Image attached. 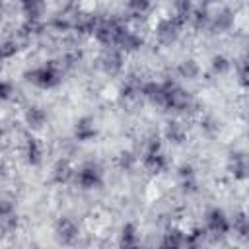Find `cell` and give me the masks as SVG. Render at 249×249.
Segmentation results:
<instances>
[{
	"instance_id": "6da1fadb",
	"label": "cell",
	"mask_w": 249,
	"mask_h": 249,
	"mask_svg": "<svg viewBox=\"0 0 249 249\" xmlns=\"http://www.w3.org/2000/svg\"><path fill=\"white\" fill-rule=\"evenodd\" d=\"M25 78H27V82L35 84L37 88L51 89V88L60 84V70H58V66L54 62H47L43 66L33 68L31 72H27Z\"/></svg>"
},
{
	"instance_id": "7a4b0ae2",
	"label": "cell",
	"mask_w": 249,
	"mask_h": 249,
	"mask_svg": "<svg viewBox=\"0 0 249 249\" xmlns=\"http://www.w3.org/2000/svg\"><path fill=\"white\" fill-rule=\"evenodd\" d=\"M121 29H123V23L117 21V19H113V18H109V19H97V25L93 29V35H95V39L101 45L115 47Z\"/></svg>"
},
{
	"instance_id": "3957f363",
	"label": "cell",
	"mask_w": 249,
	"mask_h": 249,
	"mask_svg": "<svg viewBox=\"0 0 249 249\" xmlns=\"http://www.w3.org/2000/svg\"><path fill=\"white\" fill-rule=\"evenodd\" d=\"M167 86V95H165V109H173V111H187L193 107V97L189 91H185L183 88H179L173 82H165Z\"/></svg>"
},
{
	"instance_id": "277c9868",
	"label": "cell",
	"mask_w": 249,
	"mask_h": 249,
	"mask_svg": "<svg viewBox=\"0 0 249 249\" xmlns=\"http://www.w3.org/2000/svg\"><path fill=\"white\" fill-rule=\"evenodd\" d=\"M181 27H183V23H179L173 16L163 18L156 25V37H158V41L161 45H171V43L177 41V37L181 33Z\"/></svg>"
},
{
	"instance_id": "5b68a950",
	"label": "cell",
	"mask_w": 249,
	"mask_h": 249,
	"mask_svg": "<svg viewBox=\"0 0 249 249\" xmlns=\"http://www.w3.org/2000/svg\"><path fill=\"white\" fill-rule=\"evenodd\" d=\"M76 183H78L80 189H84V191L97 189V187H101V183H103V175H101V171H99L97 165L88 163V165H84V167L76 173Z\"/></svg>"
},
{
	"instance_id": "8992f818",
	"label": "cell",
	"mask_w": 249,
	"mask_h": 249,
	"mask_svg": "<svg viewBox=\"0 0 249 249\" xmlns=\"http://www.w3.org/2000/svg\"><path fill=\"white\" fill-rule=\"evenodd\" d=\"M99 66L109 76L119 74L121 68H123V51H119L117 47H107L105 53L99 58Z\"/></svg>"
},
{
	"instance_id": "52a82bcc",
	"label": "cell",
	"mask_w": 249,
	"mask_h": 249,
	"mask_svg": "<svg viewBox=\"0 0 249 249\" xmlns=\"http://www.w3.org/2000/svg\"><path fill=\"white\" fill-rule=\"evenodd\" d=\"M140 93L154 105L165 107V95H167V86L165 82H148L140 88Z\"/></svg>"
},
{
	"instance_id": "ba28073f",
	"label": "cell",
	"mask_w": 249,
	"mask_h": 249,
	"mask_svg": "<svg viewBox=\"0 0 249 249\" xmlns=\"http://www.w3.org/2000/svg\"><path fill=\"white\" fill-rule=\"evenodd\" d=\"M230 228H231V224H230L228 216H226L220 208H214V210L208 212L206 230H208L210 233H214V235H224V233L230 231Z\"/></svg>"
},
{
	"instance_id": "9c48e42d",
	"label": "cell",
	"mask_w": 249,
	"mask_h": 249,
	"mask_svg": "<svg viewBox=\"0 0 249 249\" xmlns=\"http://www.w3.org/2000/svg\"><path fill=\"white\" fill-rule=\"evenodd\" d=\"M142 37L138 35V33H134V31H130L126 25H123V29H121V33H119V37H117V43H115V47L119 49V51H123V53H132V51H138L140 47H142Z\"/></svg>"
},
{
	"instance_id": "30bf717a",
	"label": "cell",
	"mask_w": 249,
	"mask_h": 249,
	"mask_svg": "<svg viewBox=\"0 0 249 249\" xmlns=\"http://www.w3.org/2000/svg\"><path fill=\"white\" fill-rule=\"evenodd\" d=\"M78 233H80V230H78V226H76L74 220H70V218H60V220L56 222V237H58L60 243H66V245L74 243V241L78 239Z\"/></svg>"
},
{
	"instance_id": "8fae6325",
	"label": "cell",
	"mask_w": 249,
	"mask_h": 249,
	"mask_svg": "<svg viewBox=\"0 0 249 249\" xmlns=\"http://www.w3.org/2000/svg\"><path fill=\"white\" fill-rule=\"evenodd\" d=\"M19 4H21V12L25 19L41 21L47 12V0H19Z\"/></svg>"
},
{
	"instance_id": "7c38bea8",
	"label": "cell",
	"mask_w": 249,
	"mask_h": 249,
	"mask_svg": "<svg viewBox=\"0 0 249 249\" xmlns=\"http://www.w3.org/2000/svg\"><path fill=\"white\" fill-rule=\"evenodd\" d=\"M97 134V128H95V123L91 117H82L76 121V126H74V136L80 140V142H88V140H93Z\"/></svg>"
},
{
	"instance_id": "4fadbf2b",
	"label": "cell",
	"mask_w": 249,
	"mask_h": 249,
	"mask_svg": "<svg viewBox=\"0 0 249 249\" xmlns=\"http://www.w3.org/2000/svg\"><path fill=\"white\" fill-rule=\"evenodd\" d=\"M142 165H144V169H146L148 173L158 175V173L165 171L167 160H165V156L161 154V150H160V152H146V154H144V160H142Z\"/></svg>"
},
{
	"instance_id": "5bb4252c",
	"label": "cell",
	"mask_w": 249,
	"mask_h": 249,
	"mask_svg": "<svg viewBox=\"0 0 249 249\" xmlns=\"http://www.w3.org/2000/svg\"><path fill=\"white\" fill-rule=\"evenodd\" d=\"M23 119H25V123H27L29 128H43V124L47 123V113L41 107H29L25 111Z\"/></svg>"
},
{
	"instance_id": "9a60e30c",
	"label": "cell",
	"mask_w": 249,
	"mask_h": 249,
	"mask_svg": "<svg viewBox=\"0 0 249 249\" xmlns=\"http://www.w3.org/2000/svg\"><path fill=\"white\" fill-rule=\"evenodd\" d=\"M41 158H43L41 144L37 142V138L29 136L27 142H25V160H27V163H31V165H39V163H41Z\"/></svg>"
},
{
	"instance_id": "2e32d148",
	"label": "cell",
	"mask_w": 249,
	"mask_h": 249,
	"mask_svg": "<svg viewBox=\"0 0 249 249\" xmlns=\"http://www.w3.org/2000/svg\"><path fill=\"white\" fill-rule=\"evenodd\" d=\"M191 12H193L191 0H173V18L179 23L185 25L189 21V18H191Z\"/></svg>"
},
{
	"instance_id": "e0dca14e",
	"label": "cell",
	"mask_w": 249,
	"mask_h": 249,
	"mask_svg": "<svg viewBox=\"0 0 249 249\" xmlns=\"http://www.w3.org/2000/svg\"><path fill=\"white\" fill-rule=\"evenodd\" d=\"M230 169L233 173V177L237 179H245L247 177V160L243 154H231L230 156Z\"/></svg>"
},
{
	"instance_id": "ac0fdd59",
	"label": "cell",
	"mask_w": 249,
	"mask_h": 249,
	"mask_svg": "<svg viewBox=\"0 0 249 249\" xmlns=\"http://www.w3.org/2000/svg\"><path fill=\"white\" fill-rule=\"evenodd\" d=\"M165 138L173 144H181L185 138H187V132H185V126L177 121H171L167 126H165Z\"/></svg>"
},
{
	"instance_id": "d6986e66",
	"label": "cell",
	"mask_w": 249,
	"mask_h": 249,
	"mask_svg": "<svg viewBox=\"0 0 249 249\" xmlns=\"http://www.w3.org/2000/svg\"><path fill=\"white\" fill-rule=\"evenodd\" d=\"M72 175H74L72 165H70L66 160H58L56 165H54V169H53V179H54L56 183H66Z\"/></svg>"
},
{
	"instance_id": "ffe728a7",
	"label": "cell",
	"mask_w": 249,
	"mask_h": 249,
	"mask_svg": "<svg viewBox=\"0 0 249 249\" xmlns=\"http://www.w3.org/2000/svg\"><path fill=\"white\" fill-rule=\"evenodd\" d=\"M177 72H179L183 78H187V80H195V78L198 76V72H200V66H198L193 58H189V60H183V62L177 66Z\"/></svg>"
},
{
	"instance_id": "44dd1931",
	"label": "cell",
	"mask_w": 249,
	"mask_h": 249,
	"mask_svg": "<svg viewBox=\"0 0 249 249\" xmlns=\"http://www.w3.org/2000/svg\"><path fill=\"white\" fill-rule=\"evenodd\" d=\"M231 23H233V12L228 10V8H224V10H222L220 14H216V18H214V29L224 31V29H230Z\"/></svg>"
},
{
	"instance_id": "7402d4cb",
	"label": "cell",
	"mask_w": 249,
	"mask_h": 249,
	"mask_svg": "<svg viewBox=\"0 0 249 249\" xmlns=\"http://www.w3.org/2000/svg\"><path fill=\"white\" fill-rule=\"evenodd\" d=\"M121 243L124 247H132L138 243V235H136V226L134 224H124L123 226V231H121Z\"/></svg>"
},
{
	"instance_id": "603a6c76",
	"label": "cell",
	"mask_w": 249,
	"mask_h": 249,
	"mask_svg": "<svg viewBox=\"0 0 249 249\" xmlns=\"http://www.w3.org/2000/svg\"><path fill=\"white\" fill-rule=\"evenodd\" d=\"M150 6H152V0H128V4H126L128 14H130L132 18L144 16V14L150 10Z\"/></svg>"
},
{
	"instance_id": "cb8c5ba5",
	"label": "cell",
	"mask_w": 249,
	"mask_h": 249,
	"mask_svg": "<svg viewBox=\"0 0 249 249\" xmlns=\"http://www.w3.org/2000/svg\"><path fill=\"white\" fill-rule=\"evenodd\" d=\"M163 245H171V247H181V245H187V235L183 233V231H179V230H171L169 233H165V237H163V241H161Z\"/></svg>"
},
{
	"instance_id": "d4e9b609",
	"label": "cell",
	"mask_w": 249,
	"mask_h": 249,
	"mask_svg": "<svg viewBox=\"0 0 249 249\" xmlns=\"http://www.w3.org/2000/svg\"><path fill=\"white\" fill-rule=\"evenodd\" d=\"M208 12L206 10H202V8H198V10H193L191 12V18H189V21H193V25L196 27V29H200V27H204L206 23H208Z\"/></svg>"
},
{
	"instance_id": "484cf974",
	"label": "cell",
	"mask_w": 249,
	"mask_h": 249,
	"mask_svg": "<svg viewBox=\"0 0 249 249\" xmlns=\"http://www.w3.org/2000/svg\"><path fill=\"white\" fill-rule=\"evenodd\" d=\"M230 68H231V62H230L226 56L218 54V56L212 58V72H214V74H226Z\"/></svg>"
},
{
	"instance_id": "4316f807",
	"label": "cell",
	"mask_w": 249,
	"mask_h": 249,
	"mask_svg": "<svg viewBox=\"0 0 249 249\" xmlns=\"http://www.w3.org/2000/svg\"><path fill=\"white\" fill-rule=\"evenodd\" d=\"M16 53H18V43H16V41H6V43H0V60L12 58Z\"/></svg>"
},
{
	"instance_id": "83f0119b",
	"label": "cell",
	"mask_w": 249,
	"mask_h": 249,
	"mask_svg": "<svg viewBox=\"0 0 249 249\" xmlns=\"http://www.w3.org/2000/svg\"><path fill=\"white\" fill-rule=\"evenodd\" d=\"M134 163H136V156H134V154H130V152H123V154L119 156V167H121V169L128 171V169L134 167Z\"/></svg>"
},
{
	"instance_id": "f1b7e54d",
	"label": "cell",
	"mask_w": 249,
	"mask_h": 249,
	"mask_svg": "<svg viewBox=\"0 0 249 249\" xmlns=\"http://www.w3.org/2000/svg\"><path fill=\"white\" fill-rule=\"evenodd\" d=\"M233 230L239 233V235H247L249 233V222L245 218V214H239L233 218Z\"/></svg>"
},
{
	"instance_id": "f546056e",
	"label": "cell",
	"mask_w": 249,
	"mask_h": 249,
	"mask_svg": "<svg viewBox=\"0 0 249 249\" xmlns=\"http://www.w3.org/2000/svg\"><path fill=\"white\" fill-rule=\"evenodd\" d=\"M12 93H14L12 84H10V82H6V80H0V99H10V97H12Z\"/></svg>"
},
{
	"instance_id": "4dcf8cb0",
	"label": "cell",
	"mask_w": 249,
	"mask_h": 249,
	"mask_svg": "<svg viewBox=\"0 0 249 249\" xmlns=\"http://www.w3.org/2000/svg\"><path fill=\"white\" fill-rule=\"evenodd\" d=\"M14 214V202L12 200H0V218Z\"/></svg>"
},
{
	"instance_id": "1f68e13d",
	"label": "cell",
	"mask_w": 249,
	"mask_h": 249,
	"mask_svg": "<svg viewBox=\"0 0 249 249\" xmlns=\"http://www.w3.org/2000/svg\"><path fill=\"white\" fill-rule=\"evenodd\" d=\"M179 175H181V177H191V175H195V173H193V167H191V165H181V167H179Z\"/></svg>"
},
{
	"instance_id": "d6a6232c",
	"label": "cell",
	"mask_w": 249,
	"mask_h": 249,
	"mask_svg": "<svg viewBox=\"0 0 249 249\" xmlns=\"http://www.w3.org/2000/svg\"><path fill=\"white\" fill-rule=\"evenodd\" d=\"M0 12H2V2H0Z\"/></svg>"
},
{
	"instance_id": "836d02e7",
	"label": "cell",
	"mask_w": 249,
	"mask_h": 249,
	"mask_svg": "<svg viewBox=\"0 0 249 249\" xmlns=\"http://www.w3.org/2000/svg\"><path fill=\"white\" fill-rule=\"evenodd\" d=\"M204 2H212V0H204Z\"/></svg>"
},
{
	"instance_id": "e575fe53",
	"label": "cell",
	"mask_w": 249,
	"mask_h": 249,
	"mask_svg": "<svg viewBox=\"0 0 249 249\" xmlns=\"http://www.w3.org/2000/svg\"><path fill=\"white\" fill-rule=\"evenodd\" d=\"M0 134H2V128H0Z\"/></svg>"
}]
</instances>
